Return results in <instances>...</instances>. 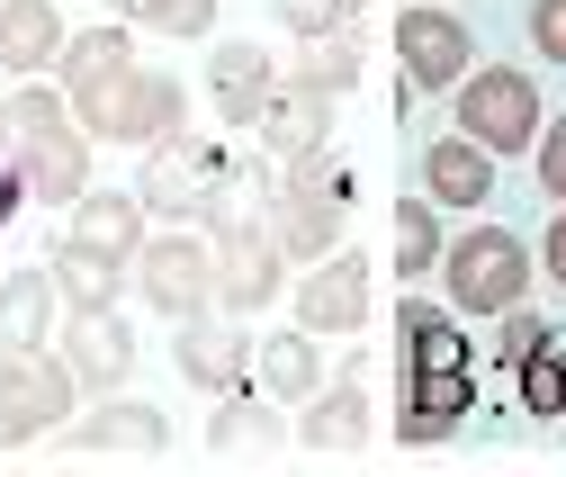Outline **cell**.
<instances>
[{
  "mask_svg": "<svg viewBox=\"0 0 566 477\" xmlns=\"http://www.w3.org/2000/svg\"><path fill=\"white\" fill-rule=\"evenodd\" d=\"M54 352L73 361V379L91 387V396H117L126 379H135V324L117 315V307H73L54 324Z\"/></svg>",
  "mask_w": 566,
  "mask_h": 477,
  "instance_id": "11",
  "label": "cell"
},
{
  "mask_svg": "<svg viewBox=\"0 0 566 477\" xmlns=\"http://www.w3.org/2000/svg\"><path fill=\"white\" fill-rule=\"evenodd\" d=\"M252 352H261V333H243V324H207V315L171 324V370L207 396H252Z\"/></svg>",
  "mask_w": 566,
  "mask_h": 477,
  "instance_id": "10",
  "label": "cell"
},
{
  "mask_svg": "<svg viewBox=\"0 0 566 477\" xmlns=\"http://www.w3.org/2000/svg\"><path fill=\"white\" fill-rule=\"evenodd\" d=\"M207 243H217V307L261 315L279 298V280H289V252H279V226H270V208H252L243 180L207 208Z\"/></svg>",
  "mask_w": 566,
  "mask_h": 477,
  "instance_id": "2",
  "label": "cell"
},
{
  "mask_svg": "<svg viewBox=\"0 0 566 477\" xmlns=\"http://www.w3.org/2000/svg\"><path fill=\"white\" fill-rule=\"evenodd\" d=\"M450 126L468 135V145H485L494 163L504 154H531L539 145V91H531V73H513V63H494V73H468L459 91H450Z\"/></svg>",
  "mask_w": 566,
  "mask_h": 477,
  "instance_id": "6",
  "label": "cell"
},
{
  "mask_svg": "<svg viewBox=\"0 0 566 477\" xmlns=\"http://www.w3.org/2000/svg\"><path fill=\"white\" fill-rule=\"evenodd\" d=\"M270 226H279V252H289L297 270L324 261V252H342V208H324V198H306L289 180H279V198H270Z\"/></svg>",
  "mask_w": 566,
  "mask_h": 477,
  "instance_id": "23",
  "label": "cell"
},
{
  "mask_svg": "<svg viewBox=\"0 0 566 477\" xmlns=\"http://www.w3.org/2000/svg\"><path fill=\"white\" fill-rule=\"evenodd\" d=\"M82 450L91 459H171V424L145 396H99L82 415Z\"/></svg>",
  "mask_w": 566,
  "mask_h": 477,
  "instance_id": "17",
  "label": "cell"
},
{
  "mask_svg": "<svg viewBox=\"0 0 566 477\" xmlns=\"http://www.w3.org/2000/svg\"><path fill=\"white\" fill-rule=\"evenodd\" d=\"M531 54L566 63V0H531Z\"/></svg>",
  "mask_w": 566,
  "mask_h": 477,
  "instance_id": "34",
  "label": "cell"
},
{
  "mask_svg": "<svg viewBox=\"0 0 566 477\" xmlns=\"http://www.w3.org/2000/svg\"><path fill=\"white\" fill-rule=\"evenodd\" d=\"M369 415H378V405H369V387H360V379L315 387V396H306V424H297V442H306L315 459H342V450H360V442H369Z\"/></svg>",
  "mask_w": 566,
  "mask_h": 477,
  "instance_id": "19",
  "label": "cell"
},
{
  "mask_svg": "<svg viewBox=\"0 0 566 477\" xmlns=\"http://www.w3.org/2000/svg\"><path fill=\"white\" fill-rule=\"evenodd\" d=\"M297 324L306 333H360L369 324V261L360 252H324L297 270Z\"/></svg>",
  "mask_w": 566,
  "mask_h": 477,
  "instance_id": "12",
  "label": "cell"
},
{
  "mask_svg": "<svg viewBox=\"0 0 566 477\" xmlns=\"http://www.w3.org/2000/svg\"><path fill=\"white\" fill-rule=\"evenodd\" d=\"M226 189H234V163H226L217 135H198V126H171L163 145H145V172H135V198H145L154 217H171V226L217 208Z\"/></svg>",
  "mask_w": 566,
  "mask_h": 477,
  "instance_id": "5",
  "label": "cell"
},
{
  "mask_svg": "<svg viewBox=\"0 0 566 477\" xmlns=\"http://www.w3.org/2000/svg\"><path fill=\"white\" fill-rule=\"evenodd\" d=\"M135 298H145L154 315H207V298H217V243H207L198 226H163L145 235V252H135Z\"/></svg>",
  "mask_w": 566,
  "mask_h": 477,
  "instance_id": "7",
  "label": "cell"
},
{
  "mask_svg": "<svg viewBox=\"0 0 566 477\" xmlns=\"http://www.w3.org/2000/svg\"><path fill=\"white\" fill-rule=\"evenodd\" d=\"M396 63H405V91H459V82L476 73V37L441 10V0H405Z\"/></svg>",
  "mask_w": 566,
  "mask_h": 477,
  "instance_id": "9",
  "label": "cell"
},
{
  "mask_svg": "<svg viewBox=\"0 0 566 477\" xmlns=\"http://www.w3.org/2000/svg\"><path fill=\"white\" fill-rule=\"evenodd\" d=\"M270 91H279V54H270V45H252V37H226L217 54H207V108H217L226 126H252Z\"/></svg>",
  "mask_w": 566,
  "mask_h": 477,
  "instance_id": "14",
  "label": "cell"
},
{
  "mask_svg": "<svg viewBox=\"0 0 566 477\" xmlns=\"http://www.w3.org/2000/svg\"><path fill=\"white\" fill-rule=\"evenodd\" d=\"M19 208H28V172H19V154H10V145H0V226H10Z\"/></svg>",
  "mask_w": 566,
  "mask_h": 477,
  "instance_id": "35",
  "label": "cell"
},
{
  "mask_svg": "<svg viewBox=\"0 0 566 477\" xmlns=\"http://www.w3.org/2000/svg\"><path fill=\"white\" fill-rule=\"evenodd\" d=\"M252 135H261V154H270V163H297V154L333 145V100H324V91H306V82H279V91L261 100Z\"/></svg>",
  "mask_w": 566,
  "mask_h": 477,
  "instance_id": "16",
  "label": "cell"
},
{
  "mask_svg": "<svg viewBox=\"0 0 566 477\" xmlns=\"http://www.w3.org/2000/svg\"><path fill=\"white\" fill-rule=\"evenodd\" d=\"M126 63H135L126 19H108V28H73V37H63V91H91V82L126 73Z\"/></svg>",
  "mask_w": 566,
  "mask_h": 477,
  "instance_id": "26",
  "label": "cell"
},
{
  "mask_svg": "<svg viewBox=\"0 0 566 477\" xmlns=\"http://www.w3.org/2000/svg\"><path fill=\"white\" fill-rule=\"evenodd\" d=\"M135 280L126 261H99V252H82V243H63L54 252V289H63V315L73 307H117V289Z\"/></svg>",
  "mask_w": 566,
  "mask_h": 477,
  "instance_id": "27",
  "label": "cell"
},
{
  "mask_svg": "<svg viewBox=\"0 0 566 477\" xmlns=\"http://www.w3.org/2000/svg\"><path fill=\"white\" fill-rule=\"evenodd\" d=\"M0 145L19 154L28 198H45V208H73V198L91 189V126L73 117V91L19 82L10 100H0Z\"/></svg>",
  "mask_w": 566,
  "mask_h": 477,
  "instance_id": "1",
  "label": "cell"
},
{
  "mask_svg": "<svg viewBox=\"0 0 566 477\" xmlns=\"http://www.w3.org/2000/svg\"><path fill=\"white\" fill-rule=\"evenodd\" d=\"M441 252H450V235H441V198L413 180V198H396V270L422 289V270H441Z\"/></svg>",
  "mask_w": 566,
  "mask_h": 477,
  "instance_id": "25",
  "label": "cell"
},
{
  "mask_svg": "<svg viewBox=\"0 0 566 477\" xmlns=\"http://www.w3.org/2000/svg\"><path fill=\"white\" fill-rule=\"evenodd\" d=\"M73 396H82V379H73V361H63L54 343L45 352H0V442L54 433L63 415H73Z\"/></svg>",
  "mask_w": 566,
  "mask_h": 477,
  "instance_id": "8",
  "label": "cell"
},
{
  "mask_svg": "<svg viewBox=\"0 0 566 477\" xmlns=\"http://www.w3.org/2000/svg\"><path fill=\"white\" fill-rule=\"evenodd\" d=\"M315 343L324 333H306V324H289V333H261V352H252V387L270 396V405H306L315 396Z\"/></svg>",
  "mask_w": 566,
  "mask_h": 477,
  "instance_id": "21",
  "label": "cell"
},
{
  "mask_svg": "<svg viewBox=\"0 0 566 477\" xmlns=\"http://www.w3.org/2000/svg\"><path fill=\"white\" fill-rule=\"evenodd\" d=\"M63 37H73V28H63L54 0H19V10H0V63H10L19 82H36L45 63H63Z\"/></svg>",
  "mask_w": 566,
  "mask_h": 477,
  "instance_id": "22",
  "label": "cell"
},
{
  "mask_svg": "<svg viewBox=\"0 0 566 477\" xmlns=\"http://www.w3.org/2000/svg\"><path fill=\"white\" fill-rule=\"evenodd\" d=\"M279 28H289L297 45H315V37H350V28H360V0H279Z\"/></svg>",
  "mask_w": 566,
  "mask_h": 477,
  "instance_id": "31",
  "label": "cell"
},
{
  "mask_svg": "<svg viewBox=\"0 0 566 477\" xmlns=\"http://www.w3.org/2000/svg\"><path fill=\"white\" fill-rule=\"evenodd\" d=\"M513 379H522V405H531V415L566 424V333H539V343H531V361H522Z\"/></svg>",
  "mask_w": 566,
  "mask_h": 477,
  "instance_id": "29",
  "label": "cell"
},
{
  "mask_svg": "<svg viewBox=\"0 0 566 477\" xmlns=\"http://www.w3.org/2000/svg\"><path fill=\"white\" fill-rule=\"evenodd\" d=\"M0 10H19V0H0Z\"/></svg>",
  "mask_w": 566,
  "mask_h": 477,
  "instance_id": "37",
  "label": "cell"
},
{
  "mask_svg": "<svg viewBox=\"0 0 566 477\" xmlns=\"http://www.w3.org/2000/svg\"><path fill=\"white\" fill-rule=\"evenodd\" d=\"M476 405V379L468 370H405V405H396V442H450Z\"/></svg>",
  "mask_w": 566,
  "mask_h": 477,
  "instance_id": "15",
  "label": "cell"
},
{
  "mask_svg": "<svg viewBox=\"0 0 566 477\" xmlns=\"http://www.w3.org/2000/svg\"><path fill=\"white\" fill-rule=\"evenodd\" d=\"M145 235H154V208L135 189H82L73 217H63V243H82L99 261H126V270H135V252H145Z\"/></svg>",
  "mask_w": 566,
  "mask_h": 477,
  "instance_id": "13",
  "label": "cell"
},
{
  "mask_svg": "<svg viewBox=\"0 0 566 477\" xmlns=\"http://www.w3.org/2000/svg\"><path fill=\"white\" fill-rule=\"evenodd\" d=\"M396 343H405V370H468V343L441 307H422V289L396 307Z\"/></svg>",
  "mask_w": 566,
  "mask_h": 477,
  "instance_id": "24",
  "label": "cell"
},
{
  "mask_svg": "<svg viewBox=\"0 0 566 477\" xmlns=\"http://www.w3.org/2000/svg\"><path fill=\"white\" fill-rule=\"evenodd\" d=\"M63 324L54 270H0V352H45Z\"/></svg>",
  "mask_w": 566,
  "mask_h": 477,
  "instance_id": "18",
  "label": "cell"
},
{
  "mask_svg": "<svg viewBox=\"0 0 566 477\" xmlns=\"http://www.w3.org/2000/svg\"><path fill=\"white\" fill-rule=\"evenodd\" d=\"M126 28H154V37H207L217 28V0H108Z\"/></svg>",
  "mask_w": 566,
  "mask_h": 477,
  "instance_id": "30",
  "label": "cell"
},
{
  "mask_svg": "<svg viewBox=\"0 0 566 477\" xmlns=\"http://www.w3.org/2000/svg\"><path fill=\"white\" fill-rule=\"evenodd\" d=\"M531 163H539V189L566 208V117H548L539 126V145H531Z\"/></svg>",
  "mask_w": 566,
  "mask_h": 477,
  "instance_id": "32",
  "label": "cell"
},
{
  "mask_svg": "<svg viewBox=\"0 0 566 477\" xmlns=\"http://www.w3.org/2000/svg\"><path fill=\"white\" fill-rule=\"evenodd\" d=\"M531 280H539V252H531L513 226H468V235L441 252V289H450L459 315H504V307L531 298Z\"/></svg>",
  "mask_w": 566,
  "mask_h": 477,
  "instance_id": "4",
  "label": "cell"
},
{
  "mask_svg": "<svg viewBox=\"0 0 566 477\" xmlns=\"http://www.w3.org/2000/svg\"><path fill=\"white\" fill-rule=\"evenodd\" d=\"M539 333H548V324H539L531 307H504V343H494V361H504V370H522V361H531V343H539Z\"/></svg>",
  "mask_w": 566,
  "mask_h": 477,
  "instance_id": "33",
  "label": "cell"
},
{
  "mask_svg": "<svg viewBox=\"0 0 566 477\" xmlns=\"http://www.w3.org/2000/svg\"><path fill=\"white\" fill-rule=\"evenodd\" d=\"M73 117L91 126V145H163L171 126H189V91L154 63H126V73L73 91Z\"/></svg>",
  "mask_w": 566,
  "mask_h": 477,
  "instance_id": "3",
  "label": "cell"
},
{
  "mask_svg": "<svg viewBox=\"0 0 566 477\" xmlns=\"http://www.w3.org/2000/svg\"><path fill=\"white\" fill-rule=\"evenodd\" d=\"M539 270L566 289V208H557V217H548V235H539Z\"/></svg>",
  "mask_w": 566,
  "mask_h": 477,
  "instance_id": "36",
  "label": "cell"
},
{
  "mask_svg": "<svg viewBox=\"0 0 566 477\" xmlns=\"http://www.w3.org/2000/svg\"><path fill=\"white\" fill-rule=\"evenodd\" d=\"M289 82H306V91L342 100L350 82H360V28H350V37H315V45H297V63H289Z\"/></svg>",
  "mask_w": 566,
  "mask_h": 477,
  "instance_id": "28",
  "label": "cell"
},
{
  "mask_svg": "<svg viewBox=\"0 0 566 477\" xmlns=\"http://www.w3.org/2000/svg\"><path fill=\"white\" fill-rule=\"evenodd\" d=\"M422 189H432L441 208H485V198H494V154L468 145V135L450 126L441 145H422Z\"/></svg>",
  "mask_w": 566,
  "mask_h": 477,
  "instance_id": "20",
  "label": "cell"
}]
</instances>
